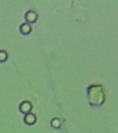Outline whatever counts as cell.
I'll use <instances>...</instances> for the list:
<instances>
[{
    "label": "cell",
    "mask_w": 118,
    "mask_h": 133,
    "mask_svg": "<svg viewBox=\"0 0 118 133\" xmlns=\"http://www.w3.org/2000/svg\"><path fill=\"white\" fill-rule=\"evenodd\" d=\"M8 58V54L4 50H0V62H5Z\"/></svg>",
    "instance_id": "cell-6"
},
{
    "label": "cell",
    "mask_w": 118,
    "mask_h": 133,
    "mask_svg": "<svg viewBox=\"0 0 118 133\" xmlns=\"http://www.w3.org/2000/svg\"><path fill=\"white\" fill-rule=\"evenodd\" d=\"M37 18H38V15L34 10H28L25 14V19L26 20V22L28 24L35 23L37 20Z\"/></svg>",
    "instance_id": "cell-2"
},
{
    "label": "cell",
    "mask_w": 118,
    "mask_h": 133,
    "mask_svg": "<svg viewBox=\"0 0 118 133\" xmlns=\"http://www.w3.org/2000/svg\"><path fill=\"white\" fill-rule=\"evenodd\" d=\"M24 121L26 124L29 125H32L35 124L36 121H37V117L35 114L33 113H28V114H25L24 117Z\"/></svg>",
    "instance_id": "cell-3"
},
{
    "label": "cell",
    "mask_w": 118,
    "mask_h": 133,
    "mask_svg": "<svg viewBox=\"0 0 118 133\" xmlns=\"http://www.w3.org/2000/svg\"><path fill=\"white\" fill-rule=\"evenodd\" d=\"M19 109L21 113L26 114L31 112V111L33 109V105L28 101H24L19 105Z\"/></svg>",
    "instance_id": "cell-1"
},
{
    "label": "cell",
    "mask_w": 118,
    "mask_h": 133,
    "mask_svg": "<svg viewBox=\"0 0 118 133\" xmlns=\"http://www.w3.org/2000/svg\"><path fill=\"white\" fill-rule=\"evenodd\" d=\"M19 30H20L21 33L24 34V35H28L32 31V27H31L30 24L27 22H24L20 26Z\"/></svg>",
    "instance_id": "cell-4"
},
{
    "label": "cell",
    "mask_w": 118,
    "mask_h": 133,
    "mask_svg": "<svg viewBox=\"0 0 118 133\" xmlns=\"http://www.w3.org/2000/svg\"><path fill=\"white\" fill-rule=\"evenodd\" d=\"M50 125L53 128H59L61 126V121L57 118H54L52 119Z\"/></svg>",
    "instance_id": "cell-5"
}]
</instances>
